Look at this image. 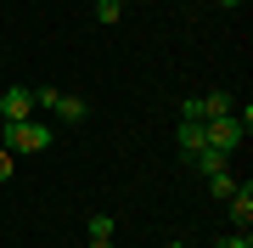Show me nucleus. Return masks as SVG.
Here are the masks:
<instances>
[{
    "label": "nucleus",
    "mask_w": 253,
    "mask_h": 248,
    "mask_svg": "<svg viewBox=\"0 0 253 248\" xmlns=\"http://www.w3.org/2000/svg\"><path fill=\"white\" fill-rule=\"evenodd\" d=\"M203 130H208V147H219L225 158H231V152H236V147L248 141V124L236 119V113H225V119H208Z\"/></svg>",
    "instance_id": "nucleus-3"
},
{
    "label": "nucleus",
    "mask_w": 253,
    "mask_h": 248,
    "mask_svg": "<svg viewBox=\"0 0 253 248\" xmlns=\"http://www.w3.org/2000/svg\"><path fill=\"white\" fill-rule=\"evenodd\" d=\"M113 231H118L113 214H90V237H113Z\"/></svg>",
    "instance_id": "nucleus-10"
},
{
    "label": "nucleus",
    "mask_w": 253,
    "mask_h": 248,
    "mask_svg": "<svg viewBox=\"0 0 253 248\" xmlns=\"http://www.w3.org/2000/svg\"><path fill=\"white\" fill-rule=\"evenodd\" d=\"M214 6H242V0H214Z\"/></svg>",
    "instance_id": "nucleus-14"
},
{
    "label": "nucleus",
    "mask_w": 253,
    "mask_h": 248,
    "mask_svg": "<svg viewBox=\"0 0 253 248\" xmlns=\"http://www.w3.org/2000/svg\"><path fill=\"white\" fill-rule=\"evenodd\" d=\"M34 107L56 113L62 124H84V119H90V101L73 96V91H56V85H40V91H34Z\"/></svg>",
    "instance_id": "nucleus-1"
},
{
    "label": "nucleus",
    "mask_w": 253,
    "mask_h": 248,
    "mask_svg": "<svg viewBox=\"0 0 253 248\" xmlns=\"http://www.w3.org/2000/svg\"><path fill=\"white\" fill-rule=\"evenodd\" d=\"M118 6H124V0H118Z\"/></svg>",
    "instance_id": "nucleus-17"
},
{
    "label": "nucleus",
    "mask_w": 253,
    "mask_h": 248,
    "mask_svg": "<svg viewBox=\"0 0 253 248\" xmlns=\"http://www.w3.org/2000/svg\"><path fill=\"white\" fill-rule=\"evenodd\" d=\"M0 147H6V124H0Z\"/></svg>",
    "instance_id": "nucleus-15"
},
{
    "label": "nucleus",
    "mask_w": 253,
    "mask_h": 248,
    "mask_svg": "<svg viewBox=\"0 0 253 248\" xmlns=\"http://www.w3.org/2000/svg\"><path fill=\"white\" fill-rule=\"evenodd\" d=\"M225 209H231V226H236V231H248V226H253V186H248V181L225 198Z\"/></svg>",
    "instance_id": "nucleus-5"
},
{
    "label": "nucleus",
    "mask_w": 253,
    "mask_h": 248,
    "mask_svg": "<svg viewBox=\"0 0 253 248\" xmlns=\"http://www.w3.org/2000/svg\"><path fill=\"white\" fill-rule=\"evenodd\" d=\"M0 119H6V124L34 119V91H28V85H11V91L0 96Z\"/></svg>",
    "instance_id": "nucleus-4"
},
{
    "label": "nucleus",
    "mask_w": 253,
    "mask_h": 248,
    "mask_svg": "<svg viewBox=\"0 0 253 248\" xmlns=\"http://www.w3.org/2000/svg\"><path fill=\"white\" fill-rule=\"evenodd\" d=\"M96 17H101V23H107V28H113L118 17H124V6H118V0H96Z\"/></svg>",
    "instance_id": "nucleus-9"
},
{
    "label": "nucleus",
    "mask_w": 253,
    "mask_h": 248,
    "mask_svg": "<svg viewBox=\"0 0 253 248\" xmlns=\"http://www.w3.org/2000/svg\"><path fill=\"white\" fill-rule=\"evenodd\" d=\"M208 192H214L219 203H225V198L236 192V175H231V169H219V175H208Z\"/></svg>",
    "instance_id": "nucleus-8"
},
{
    "label": "nucleus",
    "mask_w": 253,
    "mask_h": 248,
    "mask_svg": "<svg viewBox=\"0 0 253 248\" xmlns=\"http://www.w3.org/2000/svg\"><path fill=\"white\" fill-rule=\"evenodd\" d=\"M203 147H208V130H203V124H191V119H180V152H186V158H197Z\"/></svg>",
    "instance_id": "nucleus-6"
},
{
    "label": "nucleus",
    "mask_w": 253,
    "mask_h": 248,
    "mask_svg": "<svg viewBox=\"0 0 253 248\" xmlns=\"http://www.w3.org/2000/svg\"><path fill=\"white\" fill-rule=\"evenodd\" d=\"M169 248H186V243H180V237H174V243H169Z\"/></svg>",
    "instance_id": "nucleus-16"
},
{
    "label": "nucleus",
    "mask_w": 253,
    "mask_h": 248,
    "mask_svg": "<svg viewBox=\"0 0 253 248\" xmlns=\"http://www.w3.org/2000/svg\"><path fill=\"white\" fill-rule=\"evenodd\" d=\"M11 175H17V152H6V147H0V181H11Z\"/></svg>",
    "instance_id": "nucleus-12"
},
{
    "label": "nucleus",
    "mask_w": 253,
    "mask_h": 248,
    "mask_svg": "<svg viewBox=\"0 0 253 248\" xmlns=\"http://www.w3.org/2000/svg\"><path fill=\"white\" fill-rule=\"evenodd\" d=\"M90 248H113V237H90Z\"/></svg>",
    "instance_id": "nucleus-13"
},
{
    "label": "nucleus",
    "mask_w": 253,
    "mask_h": 248,
    "mask_svg": "<svg viewBox=\"0 0 253 248\" xmlns=\"http://www.w3.org/2000/svg\"><path fill=\"white\" fill-rule=\"evenodd\" d=\"M90 6H96V0H90Z\"/></svg>",
    "instance_id": "nucleus-18"
},
{
    "label": "nucleus",
    "mask_w": 253,
    "mask_h": 248,
    "mask_svg": "<svg viewBox=\"0 0 253 248\" xmlns=\"http://www.w3.org/2000/svg\"><path fill=\"white\" fill-rule=\"evenodd\" d=\"M214 248H253V237H248V231H225Z\"/></svg>",
    "instance_id": "nucleus-11"
},
{
    "label": "nucleus",
    "mask_w": 253,
    "mask_h": 248,
    "mask_svg": "<svg viewBox=\"0 0 253 248\" xmlns=\"http://www.w3.org/2000/svg\"><path fill=\"white\" fill-rule=\"evenodd\" d=\"M51 136H56V130H51V124H34V119L6 124V152H45Z\"/></svg>",
    "instance_id": "nucleus-2"
},
{
    "label": "nucleus",
    "mask_w": 253,
    "mask_h": 248,
    "mask_svg": "<svg viewBox=\"0 0 253 248\" xmlns=\"http://www.w3.org/2000/svg\"><path fill=\"white\" fill-rule=\"evenodd\" d=\"M191 164H197L203 175H219V169H225V164H231V158H225V152H219V147H203L197 158H191Z\"/></svg>",
    "instance_id": "nucleus-7"
}]
</instances>
